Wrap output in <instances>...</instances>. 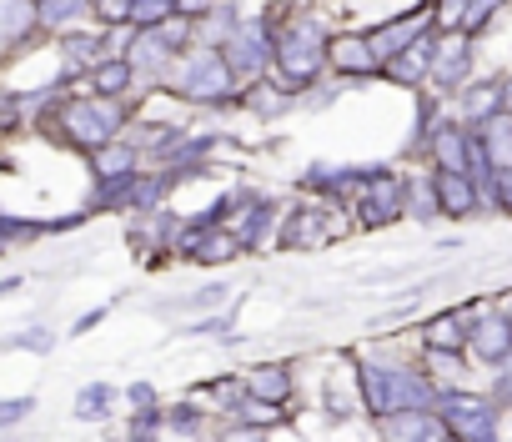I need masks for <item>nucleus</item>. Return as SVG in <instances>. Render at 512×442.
I'll return each mask as SVG.
<instances>
[{"label": "nucleus", "instance_id": "13", "mask_svg": "<svg viewBox=\"0 0 512 442\" xmlns=\"http://www.w3.org/2000/svg\"><path fill=\"white\" fill-rule=\"evenodd\" d=\"M427 342H432V347H442V352H457V347L467 342V317H457V312L437 317V322L427 327Z\"/></svg>", "mask_w": 512, "mask_h": 442}, {"label": "nucleus", "instance_id": "4", "mask_svg": "<svg viewBox=\"0 0 512 442\" xmlns=\"http://www.w3.org/2000/svg\"><path fill=\"white\" fill-rule=\"evenodd\" d=\"M327 66H332L337 76H352V81L382 71V61H377L372 46H367V31H337V36H327Z\"/></svg>", "mask_w": 512, "mask_h": 442}, {"label": "nucleus", "instance_id": "17", "mask_svg": "<svg viewBox=\"0 0 512 442\" xmlns=\"http://www.w3.org/2000/svg\"><path fill=\"white\" fill-rule=\"evenodd\" d=\"M507 322H512V302H507Z\"/></svg>", "mask_w": 512, "mask_h": 442}, {"label": "nucleus", "instance_id": "12", "mask_svg": "<svg viewBox=\"0 0 512 442\" xmlns=\"http://www.w3.org/2000/svg\"><path fill=\"white\" fill-rule=\"evenodd\" d=\"M166 16H176V0H126V26H136V31L161 26Z\"/></svg>", "mask_w": 512, "mask_h": 442}, {"label": "nucleus", "instance_id": "11", "mask_svg": "<svg viewBox=\"0 0 512 442\" xmlns=\"http://www.w3.org/2000/svg\"><path fill=\"white\" fill-rule=\"evenodd\" d=\"M497 101H502V81H467L462 86V116L472 126H482L487 116H497Z\"/></svg>", "mask_w": 512, "mask_h": 442}, {"label": "nucleus", "instance_id": "5", "mask_svg": "<svg viewBox=\"0 0 512 442\" xmlns=\"http://www.w3.org/2000/svg\"><path fill=\"white\" fill-rule=\"evenodd\" d=\"M467 342H472V352H477L482 362L502 367V362L512 357V322H507V312H492V317L472 322V327H467Z\"/></svg>", "mask_w": 512, "mask_h": 442}, {"label": "nucleus", "instance_id": "7", "mask_svg": "<svg viewBox=\"0 0 512 442\" xmlns=\"http://www.w3.org/2000/svg\"><path fill=\"white\" fill-rule=\"evenodd\" d=\"M432 156L442 171H472V131H462L457 121H442L432 131Z\"/></svg>", "mask_w": 512, "mask_h": 442}, {"label": "nucleus", "instance_id": "8", "mask_svg": "<svg viewBox=\"0 0 512 442\" xmlns=\"http://www.w3.org/2000/svg\"><path fill=\"white\" fill-rule=\"evenodd\" d=\"M86 81H91L96 96H126L136 86V71H131L126 56H101L96 66H86Z\"/></svg>", "mask_w": 512, "mask_h": 442}, {"label": "nucleus", "instance_id": "14", "mask_svg": "<svg viewBox=\"0 0 512 442\" xmlns=\"http://www.w3.org/2000/svg\"><path fill=\"white\" fill-rule=\"evenodd\" d=\"M427 6H432V31H462L472 0H427Z\"/></svg>", "mask_w": 512, "mask_h": 442}, {"label": "nucleus", "instance_id": "2", "mask_svg": "<svg viewBox=\"0 0 512 442\" xmlns=\"http://www.w3.org/2000/svg\"><path fill=\"white\" fill-rule=\"evenodd\" d=\"M422 31H432V6H412V11H402V16L372 26V31H367V46H372L377 61H392V56H397L402 46H412Z\"/></svg>", "mask_w": 512, "mask_h": 442}, {"label": "nucleus", "instance_id": "1", "mask_svg": "<svg viewBox=\"0 0 512 442\" xmlns=\"http://www.w3.org/2000/svg\"><path fill=\"white\" fill-rule=\"evenodd\" d=\"M427 81H432L437 91H462V86L472 81V36H462V31H437Z\"/></svg>", "mask_w": 512, "mask_h": 442}, {"label": "nucleus", "instance_id": "10", "mask_svg": "<svg viewBox=\"0 0 512 442\" xmlns=\"http://www.w3.org/2000/svg\"><path fill=\"white\" fill-rule=\"evenodd\" d=\"M477 141H482V151H487V161H492V171H502V166H512V121H507L502 111L482 121V131H477Z\"/></svg>", "mask_w": 512, "mask_h": 442}, {"label": "nucleus", "instance_id": "9", "mask_svg": "<svg viewBox=\"0 0 512 442\" xmlns=\"http://www.w3.org/2000/svg\"><path fill=\"white\" fill-rule=\"evenodd\" d=\"M437 196H442V211L452 216H467L477 206V186L467 171H437Z\"/></svg>", "mask_w": 512, "mask_h": 442}, {"label": "nucleus", "instance_id": "6", "mask_svg": "<svg viewBox=\"0 0 512 442\" xmlns=\"http://www.w3.org/2000/svg\"><path fill=\"white\" fill-rule=\"evenodd\" d=\"M96 11H91V0H36V26L41 36H66V31H81L91 26Z\"/></svg>", "mask_w": 512, "mask_h": 442}, {"label": "nucleus", "instance_id": "15", "mask_svg": "<svg viewBox=\"0 0 512 442\" xmlns=\"http://www.w3.org/2000/svg\"><path fill=\"white\" fill-rule=\"evenodd\" d=\"M502 6H507V0H472L467 16H462V36H482V31H487V21H492Z\"/></svg>", "mask_w": 512, "mask_h": 442}, {"label": "nucleus", "instance_id": "16", "mask_svg": "<svg viewBox=\"0 0 512 442\" xmlns=\"http://www.w3.org/2000/svg\"><path fill=\"white\" fill-rule=\"evenodd\" d=\"M497 111H502V116H507V121H512V76H507V81H502V101H497Z\"/></svg>", "mask_w": 512, "mask_h": 442}, {"label": "nucleus", "instance_id": "3", "mask_svg": "<svg viewBox=\"0 0 512 442\" xmlns=\"http://www.w3.org/2000/svg\"><path fill=\"white\" fill-rule=\"evenodd\" d=\"M447 422L462 442H497V402L487 397H447Z\"/></svg>", "mask_w": 512, "mask_h": 442}]
</instances>
